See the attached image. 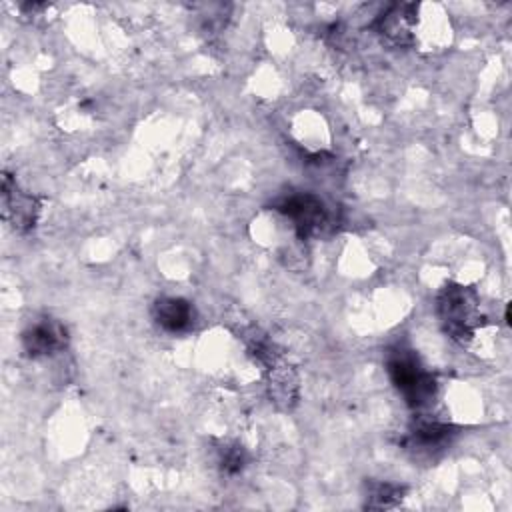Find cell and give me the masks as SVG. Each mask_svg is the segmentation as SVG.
<instances>
[{"label":"cell","mask_w":512,"mask_h":512,"mask_svg":"<svg viewBox=\"0 0 512 512\" xmlns=\"http://www.w3.org/2000/svg\"><path fill=\"white\" fill-rule=\"evenodd\" d=\"M386 370L392 384L400 390L406 404L412 408L428 406L436 396V380L418 356L404 346H396L386 354Z\"/></svg>","instance_id":"1"},{"label":"cell","mask_w":512,"mask_h":512,"mask_svg":"<svg viewBox=\"0 0 512 512\" xmlns=\"http://www.w3.org/2000/svg\"><path fill=\"white\" fill-rule=\"evenodd\" d=\"M436 308L448 336L460 344H468L480 320L478 294L468 286L448 284L440 290Z\"/></svg>","instance_id":"2"},{"label":"cell","mask_w":512,"mask_h":512,"mask_svg":"<svg viewBox=\"0 0 512 512\" xmlns=\"http://www.w3.org/2000/svg\"><path fill=\"white\" fill-rule=\"evenodd\" d=\"M274 208L292 220L296 234L304 240L320 232L328 222V212L324 202L314 194H290L280 198Z\"/></svg>","instance_id":"3"},{"label":"cell","mask_w":512,"mask_h":512,"mask_svg":"<svg viewBox=\"0 0 512 512\" xmlns=\"http://www.w3.org/2000/svg\"><path fill=\"white\" fill-rule=\"evenodd\" d=\"M40 212L36 196L22 192L16 182L6 174L2 180V214L20 232L34 228Z\"/></svg>","instance_id":"4"},{"label":"cell","mask_w":512,"mask_h":512,"mask_svg":"<svg viewBox=\"0 0 512 512\" xmlns=\"http://www.w3.org/2000/svg\"><path fill=\"white\" fill-rule=\"evenodd\" d=\"M68 342V332L58 320H38L32 326H28L22 334V346L28 356L42 358L52 356L60 350H64Z\"/></svg>","instance_id":"5"},{"label":"cell","mask_w":512,"mask_h":512,"mask_svg":"<svg viewBox=\"0 0 512 512\" xmlns=\"http://www.w3.org/2000/svg\"><path fill=\"white\" fill-rule=\"evenodd\" d=\"M152 316L156 324L172 334L186 332L194 326L196 320V310L194 306L184 300V298H174V296H164L158 298L152 306Z\"/></svg>","instance_id":"6"},{"label":"cell","mask_w":512,"mask_h":512,"mask_svg":"<svg viewBox=\"0 0 512 512\" xmlns=\"http://www.w3.org/2000/svg\"><path fill=\"white\" fill-rule=\"evenodd\" d=\"M416 4H394L388 12H384L376 28L378 32L396 46H406L412 42V26L416 22Z\"/></svg>","instance_id":"7"},{"label":"cell","mask_w":512,"mask_h":512,"mask_svg":"<svg viewBox=\"0 0 512 512\" xmlns=\"http://www.w3.org/2000/svg\"><path fill=\"white\" fill-rule=\"evenodd\" d=\"M452 434L454 428L450 424L430 418H418L410 430V444L418 450H436L442 448L452 438Z\"/></svg>","instance_id":"8"},{"label":"cell","mask_w":512,"mask_h":512,"mask_svg":"<svg viewBox=\"0 0 512 512\" xmlns=\"http://www.w3.org/2000/svg\"><path fill=\"white\" fill-rule=\"evenodd\" d=\"M366 498L368 508H392L404 498V488L392 482H370Z\"/></svg>","instance_id":"9"},{"label":"cell","mask_w":512,"mask_h":512,"mask_svg":"<svg viewBox=\"0 0 512 512\" xmlns=\"http://www.w3.org/2000/svg\"><path fill=\"white\" fill-rule=\"evenodd\" d=\"M248 462V456L240 444H226L220 448V468L224 474H238Z\"/></svg>","instance_id":"10"}]
</instances>
